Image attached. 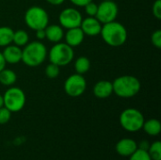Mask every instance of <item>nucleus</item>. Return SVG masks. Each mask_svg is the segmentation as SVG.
<instances>
[{
	"label": "nucleus",
	"instance_id": "obj_1",
	"mask_svg": "<svg viewBox=\"0 0 161 160\" xmlns=\"http://www.w3.org/2000/svg\"><path fill=\"white\" fill-rule=\"evenodd\" d=\"M100 34L104 41L112 47H119L127 40L126 28L116 21L102 25Z\"/></svg>",
	"mask_w": 161,
	"mask_h": 160
},
{
	"label": "nucleus",
	"instance_id": "obj_2",
	"mask_svg": "<svg viewBox=\"0 0 161 160\" xmlns=\"http://www.w3.org/2000/svg\"><path fill=\"white\" fill-rule=\"evenodd\" d=\"M47 57L46 46L41 41L26 43L22 49V61L29 67H37L43 63Z\"/></svg>",
	"mask_w": 161,
	"mask_h": 160
},
{
	"label": "nucleus",
	"instance_id": "obj_3",
	"mask_svg": "<svg viewBox=\"0 0 161 160\" xmlns=\"http://www.w3.org/2000/svg\"><path fill=\"white\" fill-rule=\"evenodd\" d=\"M113 92L121 98H131L137 95L142 88L141 81L133 75H122L113 82Z\"/></svg>",
	"mask_w": 161,
	"mask_h": 160
},
{
	"label": "nucleus",
	"instance_id": "obj_4",
	"mask_svg": "<svg viewBox=\"0 0 161 160\" xmlns=\"http://www.w3.org/2000/svg\"><path fill=\"white\" fill-rule=\"evenodd\" d=\"M25 22L26 25L33 30L44 29L49 23L47 11L39 6H33L27 8L25 13Z\"/></svg>",
	"mask_w": 161,
	"mask_h": 160
},
{
	"label": "nucleus",
	"instance_id": "obj_5",
	"mask_svg": "<svg viewBox=\"0 0 161 160\" xmlns=\"http://www.w3.org/2000/svg\"><path fill=\"white\" fill-rule=\"evenodd\" d=\"M74 49L66 42H57L48 53L49 60L58 66H66L74 59Z\"/></svg>",
	"mask_w": 161,
	"mask_h": 160
},
{
	"label": "nucleus",
	"instance_id": "obj_6",
	"mask_svg": "<svg viewBox=\"0 0 161 160\" xmlns=\"http://www.w3.org/2000/svg\"><path fill=\"white\" fill-rule=\"evenodd\" d=\"M142 113L136 108H126L120 115L121 126L128 132H138L144 124Z\"/></svg>",
	"mask_w": 161,
	"mask_h": 160
},
{
	"label": "nucleus",
	"instance_id": "obj_7",
	"mask_svg": "<svg viewBox=\"0 0 161 160\" xmlns=\"http://www.w3.org/2000/svg\"><path fill=\"white\" fill-rule=\"evenodd\" d=\"M25 94L23 90L18 87H9L3 95L4 107L11 113L22 110L25 105Z\"/></svg>",
	"mask_w": 161,
	"mask_h": 160
},
{
	"label": "nucleus",
	"instance_id": "obj_8",
	"mask_svg": "<svg viewBox=\"0 0 161 160\" xmlns=\"http://www.w3.org/2000/svg\"><path fill=\"white\" fill-rule=\"evenodd\" d=\"M87 89V81L83 74H74L65 80L64 91L71 97H78L82 95Z\"/></svg>",
	"mask_w": 161,
	"mask_h": 160
},
{
	"label": "nucleus",
	"instance_id": "obj_9",
	"mask_svg": "<svg viewBox=\"0 0 161 160\" xmlns=\"http://www.w3.org/2000/svg\"><path fill=\"white\" fill-rule=\"evenodd\" d=\"M118 6L113 0L103 1L101 4L98 5L97 13L95 17L102 25H104L115 21L118 15Z\"/></svg>",
	"mask_w": 161,
	"mask_h": 160
},
{
	"label": "nucleus",
	"instance_id": "obj_10",
	"mask_svg": "<svg viewBox=\"0 0 161 160\" xmlns=\"http://www.w3.org/2000/svg\"><path fill=\"white\" fill-rule=\"evenodd\" d=\"M82 15L80 11L74 8H66L59 13L58 22L62 28L70 29L74 27H78L82 22Z\"/></svg>",
	"mask_w": 161,
	"mask_h": 160
},
{
	"label": "nucleus",
	"instance_id": "obj_11",
	"mask_svg": "<svg viewBox=\"0 0 161 160\" xmlns=\"http://www.w3.org/2000/svg\"><path fill=\"white\" fill-rule=\"evenodd\" d=\"M80 28L83 33L88 36H97L101 32L102 24L97 20L96 17H87L86 19H82Z\"/></svg>",
	"mask_w": 161,
	"mask_h": 160
},
{
	"label": "nucleus",
	"instance_id": "obj_12",
	"mask_svg": "<svg viewBox=\"0 0 161 160\" xmlns=\"http://www.w3.org/2000/svg\"><path fill=\"white\" fill-rule=\"evenodd\" d=\"M137 149H138V143L134 140L129 138L120 140L115 146V150L117 154L125 157H129Z\"/></svg>",
	"mask_w": 161,
	"mask_h": 160
},
{
	"label": "nucleus",
	"instance_id": "obj_13",
	"mask_svg": "<svg viewBox=\"0 0 161 160\" xmlns=\"http://www.w3.org/2000/svg\"><path fill=\"white\" fill-rule=\"evenodd\" d=\"M84 37H85V34L83 33L80 26L67 29L66 33L64 34L65 42L73 48L80 45L82 41H84Z\"/></svg>",
	"mask_w": 161,
	"mask_h": 160
},
{
	"label": "nucleus",
	"instance_id": "obj_14",
	"mask_svg": "<svg viewBox=\"0 0 161 160\" xmlns=\"http://www.w3.org/2000/svg\"><path fill=\"white\" fill-rule=\"evenodd\" d=\"M6 63L8 64H17L22 61V49L17 45H8L5 47L2 52Z\"/></svg>",
	"mask_w": 161,
	"mask_h": 160
},
{
	"label": "nucleus",
	"instance_id": "obj_15",
	"mask_svg": "<svg viewBox=\"0 0 161 160\" xmlns=\"http://www.w3.org/2000/svg\"><path fill=\"white\" fill-rule=\"evenodd\" d=\"M113 93L112 82L108 80H100L93 87V94L99 99H106Z\"/></svg>",
	"mask_w": 161,
	"mask_h": 160
},
{
	"label": "nucleus",
	"instance_id": "obj_16",
	"mask_svg": "<svg viewBox=\"0 0 161 160\" xmlns=\"http://www.w3.org/2000/svg\"><path fill=\"white\" fill-rule=\"evenodd\" d=\"M45 34H46V39L52 42H59L64 37V32L63 28L58 25H47L45 28Z\"/></svg>",
	"mask_w": 161,
	"mask_h": 160
},
{
	"label": "nucleus",
	"instance_id": "obj_17",
	"mask_svg": "<svg viewBox=\"0 0 161 160\" xmlns=\"http://www.w3.org/2000/svg\"><path fill=\"white\" fill-rule=\"evenodd\" d=\"M142 129L149 136H152V137L158 136L161 131L160 122L157 119H150L148 121H144Z\"/></svg>",
	"mask_w": 161,
	"mask_h": 160
},
{
	"label": "nucleus",
	"instance_id": "obj_18",
	"mask_svg": "<svg viewBox=\"0 0 161 160\" xmlns=\"http://www.w3.org/2000/svg\"><path fill=\"white\" fill-rule=\"evenodd\" d=\"M16 80L17 75L12 70L5 68L0 72V84L7 87H11L15 84Z\"/></svg>",
	"mask_w": 161,
	"mask_h": 160
},
{
	"label": "nucleus",
	"instance_id": "obj_19",
	"mask_svg": "<svg viewBox=\"0 0 161 160\" xmlns=\"http://www.w3.org/2000/svg\"><path fill=\"white\" fill-rule=\"evenodd\" d=\"M13 30L8 26H0V47H6L12 42Z\"/></svg>",
	"mask_w": 161,
	"mask_h": 160
},
{
	"label": "nucleus",
	"instance_id": "obj_20",
	"mask_svg": "<svg viewBox=\"0 0 161 160\" xmlns=\"http://www.w3.org/2000/svg\"><path fill=\"white\" fill-rule=\"evenodd\" d=\"M74 67H75V71L76 74H84L87 72H89V70L91 68V61L86 57H79L75 61Z\"/></svg>",
	"mask_w": 161,
	"mask_h": 160
},
{
	"label": "nucleus",
	"instance_id": "obj_21",
	"mask_svg": "<svg viewBox=\"0 0 161 160\" xmlns=\"http://www.w3.org/2000/svg\"><path fill=\"white\" fill-rule=\"evenodd\" d=\"M29 41V37L28 34L23 30V29H19L16 31H13V38H12V42L21 47V46H25L26 43H28Z\"/></svg>",
	"mask_w": 161,
	"mask_h": 160
},
{
	"label": "nucleus",
	"instance_id": "obj_22",
	"mask_svg": "<svg viewBox=\"0 0 161 160\" xmlns=\"http://www.w3.org/2000/svg\"><path fill=\"white\" fill-rule=\"evenodd\" d=\"M152 160H161V143L160 141H155L147 150Z\"/></svg>",
	"mask_w": 161,
	"mask_h": 160
},
{
	"label": "nucleus",
	"instance_id": "obj_23",
	"mask_svg": "<svg viewBox=\"0 0 161 160\" xmlns=\"http://www.w3.org/2000/svg\"><path fill=\"white\" fill-rule=\"evenodd\" d=\"M59 66L54 64V63H51L48 64L45 68V75L50 78V79H54V78H57L59 74Z\"/></svg>",
	"mask_w": 161,
	"mask_h": 160
},
{
	"label": "nucleus",
	"instance_id": "obj_24",
	"mask_svg": "<svg viewBox=\"0 0 161 160\" xmlns=\"http://www.w3.org/2000/svg\"><path fill=\"white\" fill-rule=\"evenodd\" d=\"M129 160H152L148 152L142 149L138 148L130 157Z\"/></svg>",
	"mask_w": 161,
	"mask_h": 160
},
{
	"label": "nucleus",
	"instance_id": "obj_25",
	"mask_svg": "<svg viewBox=\"0 0 161 160\" xmlns=\"http://www.w3.org/2000/svg\"><path fill=\"white\" fill-rule=\"evenodd\" d=\"M11 117V112L5 107L0 108V124H5L8 123Z\"/></svg>",
	"mask_w": 161,
	"mask_h": 160
},
{
	"label": "nucleus",
	"instance_id": "obj_26",
	"mask_svg": "<svg viewBox=\"0 0 161 160\" xmlns=\"http://www.w3.org/2000/svg\"><path fill=\"white\" fill-rule=\"evenodd\" d=\"M84 8H85V12L87 13L88 16H90V17H95L96 16L98 5H96L95 3H93L92 1L90 3H88Z\"/></svg>",
	"mask_w": 161,
	"mask_h": 160
},
{
	"label": "nucleus",
	"instance_id": "obj_27",
	"mask_svg": "<svg viewBox=\"0 0 161 160\" xmlns=\"http://www.w3.org/2000/svg\"><path fill=\"white\" fill-rule=\"evenodd\" d=\"M151 41L153 43V45L157 48H161V30L158 29L156 30L152 36H151Z\"/></svg>",
	"mask_w": 161,
	"mask_h": 160
},
{
	"label": "nucleus",
	"instance_id": "obj_28",
	"mask_svg": "<svg viewBox=\"0 0 161 160\" xmlns=\"http://www.w3.org/2000/svg\"><path fill=\"white\" fill-rule=\"evenodd\" d=\"M152 10H153V14H154V16H155L157 19L160 20L161 19V0H156V1H155V3H154V5H153V8H152Z\"/></svg>",
	"mask_w": 161,
	"mask_h": 160
},
{
	"label": "nucleus",
	"instance_id": "obj_29",
	"mask_svg": "<svg viewBox=\"0 0 161 160\" xmlns=\"http://www.w3.org/2000/svg\"><path fill=\"white\" fill-rule=\"evenodd\" d=\"M75 6L77 7H85L88 3L92 2V0H70Z\"/></svg>",
	"mask_w": 161,
	"mask_h": 160
},
{
	"label": "nucleus",
	"instance_id": "obj_30",
	"mask_svg": "<svg viewBox=\"0 0 161 160\" xmlns=\"http://www.w3.org/2000/svg\"><path fill=\"white\" fill-rule=\"evenodd\" d=\"M36 38L39 41H42L46 39V34H45V29H39L36 30Z\"/></svg>",
	"mask_w": 161,
	"mask_h": 160
},
{
	"label": "nucleus",
	"instance_id": "obj_31",
	"mask_svg": "<svg viewBox=\"0 0 161 160\" xmlns=\"http://www.w3.org/2000/svg\"><path fill=\"white\" fill-rule=\"evenodd\" d=\"M149 146H150V144L146 141H142L140 144H139V146H138V148H140V149H142V150H145V151H147L148 150V148H149Z\"/></svg>",
	"mask_w": 161,
	"mask_h": 160
},
{
	"label": "nucleus",
	"instance_id": "obj_32",
	"mask_svg": "<svg viewBox=\"0 0 161 160\" xmlns=\"http://www.w3.org/2000/svg\"><path fill=\"white\" fill-rule=\"evenodd\" d=\"M6 61H5V58H4V57H3V54H2V52H0V72L3 70V69H5V67H6Z\"/></svg>",
	"mask_w": 161,
	"mask_h": 160
},
{
	"label": "nucleus",
	"instance_id": "obj_33",
	"mask_svg": "<svg viewBox=\"0 0 161 160\" xmlns=\"http://www.w3.org/2000/svg\"><path fill=\"white\" fill-rule=\"evenodd\" d=\"M47 3L51 4V5H54V6H58V5H61L65 0H45Z\"/></svg>",
	"mask_w": 161,
	"mask_h": 160
},
{
	"label": "nucleus",
	"instance_id": "obj_34",
	"mask_svg": "<svg viewBox=\"0 0 161 160\" xmlns=\"http://www.w3.org/2000/svg\"><path fill=\"white\" fill-rule=\"evenodd\" d=\"M4 107V101H3V95L0 94V108Z\"/></svg>",
	"mask_w": 161,
	"mask_h": 160
},
{
	"label": "nucleus",
	"instance_id": "obj_35",
	"mask_svg": "<svg viewBox=\"0 0 161 160\" xmlns=\"http://www.w3.org/2000/svg\"><path fill=\"white\" fill-rule=\"evenodd\" d=\"M104 1H110V0H104Z\"/></svg>",
	"mask_w": 161,
	"mask_h": 160
}]
</instances>
